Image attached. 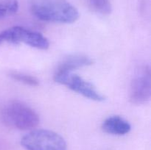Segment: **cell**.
Listing matches in <instances>:
<instances>
[{
	"instance_id": "8992f818",
	"label": "cell",
	"mask_w": 151,
	"mask_h": 150,
	"mask_svg": "<svg viewBox=\"0 0 151 150\" xmlns=\"http://www.w3.org/2000/svg\"><path fill=\"white\" fill-rule=\"evenodd\" d=\"M150 71L148 66H145L131 82L130 99L134 104H145L150 100Z\"/></svg>"
},
{
	"instance_id": "6da1fadb",
	"label": "cell",
	"mask_w": 151,
	"mask_h": 150,
	"mask_svg": "<svg viewBox=\"0 0 151 150\" xmlns=\"http://www.w3.org/2000/svg\"><path fill=\"white\" fill-rule=\"evenodd\" d=\"M31 12L45 21L70 24L79 18L78 9L67 0H32Z\"/></svg>"
},
{
	"instance_id": "52a82bcc",
	"label": "cell",
	"mask_w": 151,
	"mask_h": 150,
	"mask_svg": "<svg viewBox=\"0 0 151 150\" xmlns=\"http://www.w3.org/2000/svg\"><path fill=\"white\" fill-rule=\"evenodd\" d=\"M103 132L114 135H124L131 131V126L129 122L119 116L107 118L101 126Z\"/></svg>"
},
{
	"instance_id": "8fae6325",
	"label": "cell",
	"mask_w": 151,
	"mask_h": 150,
	"mask_svg": "<svg viewBox=\"0 0 151 150\" xmlns=\"http://www.w3.org/2000/svg\"><path fill=\"white\" fill-rule=\"evenodd\" d=\"M9 76L14 80L19 82H22L25 85H30V86H38L39 85V82L35 76H30V75L26 74L13 71L10 72Z\"/></svg>"
},
{
	"instance_id": "3957f363",
	"label": "cell",
	"mask_w": 151,
	"mask_h": 150,
	"mask_svg": "<svg viewBox=\"0 0 151 150\" xmlns=\"http://www.w3.org/2000/svg\"><path fill=\"white\" fill-rule=\"evenodd\" d=\"M21 144L27 150H67L66 142L53 131L37 129L25 135Z\"/></svg>"
},
{
	"instance_id": "30bf717a",
	"label": "cell",
	"mask_w": 151,
	"mask_h": 150,
	"mask_svg": "<svg viewBox=\"0 0 151 150\" xmlns=\"http://www.w3.org/2000/svg\"><path fill=\"white\" fill-rule=\"evenodd\" d=\"M18 9L17 0H0V19L14 14Z\"/></svg>"
},
{
	"instance_id": "7a4b0ae2",
	"label": "cell",
	"mask_w": 151,
	"mask_h": 150,
	"mask_svg": "<svg viewBox=\"0 0 151 150\" xmlns=\"http://www.w3.org/2000/svg\"><path fill=\"white\" fill-rule=\"evenodd\" d=\"M0 117L2 123L8 127L22 130L36 127L40 119L36 112L20 101H10L1 110Z\"/></svg>"
},
{
	"instance_id": "9c48e42d",
	"label": "cell",
	"mask_w": 151,
	"mask_h": 150,
	"mask_svg": "<svg viewBox=\"0 0 151 150\" xmlns=\"http://www.w3.org/2000/svg\"><path fill=\"white\" fill-rule=\"evenodd\" d=\"M88 6L94 11L102 15H109L111 13V0H86Z\"/></svg>"
},
{
	"instance_id": "277c9868",
	"label": "cell",
	"mask_w": 151,
	"mask_h": 150,
	"mask_svg": "<svg viewBox=\"0 0 151 150\" xmlns=\"http://www.w3.org/2000/svg\"><path fill=\"white\" fill-rule=\"evenodd\" d=\"M4 42L11 44L24 43L42 50L47 49L50 46L48 39L42 34L19 26L8 28L0 32V44Z\"/></svg>"
},
{
	"instance_id": "ba28073f",
	"label": "cell",
	"mask_w": 151,
	"mask_h": 150,
	"mask_svg": "<svg viewBox=\"0 0 151 150\" xmlns=\"http://www.w3.org/2000/svg\"><path fill=\"white\" fill-rule=\"evenodd\" d=\"M93 63L92 59L84 54H73L66 57L58 65L55 73L72 72L75 69L90 66Z\"/></svg>"
},
{
	"instance_id": "5b68a950",
	"label": "cell",
	"mask_w": 151,
	"mask_h": 150,
	"mask_svg": "<svg viewBox=\"0 0 151 150\" xmlns=\"http://www.w3.org/2000/svg\"><path fill=\"white\" fill-rule=\"evenodd\" d=\"M54 79L58 83L66 85L69 89L93 101H103L106 99V97L97 91L92 84L72 72L55 73Z\"/></svg>"
}]
</instances>
